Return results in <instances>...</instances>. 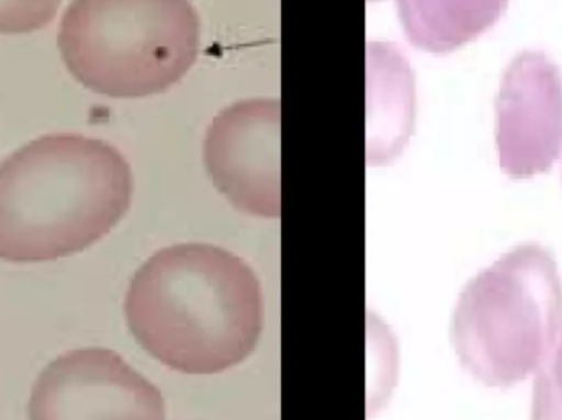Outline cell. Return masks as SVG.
Returning <instances> with one entry per match:
<instances>
[{"label": "cell", "mask_w": 562, "mask_h": 420, "mask_svg": "<svg viewBox=\"0 0 562 420\" xmlns=\"http://www.w3.org/2000/svg\"><path fill=\"white\" fill-rule=\"evenodd\" d=\"M279 99H246L224 109L206 132L204 163L214 186L254 217L281 212Z\"/></svg>", "instance_id": "cell-6"}, {"label": "cell", "mask_w": 562, "mask_h": 420, "mask_svg": "<svg viewBox=\"0 0 562 420\" xmlns=\"http://www.w3.org/2000/svg\"><path fill=\"white\" fill-rule=\"evenodd\" d=\"M61 0H0V33H29L55 19Z\"/></svg>", "instance_id": "cell-10"}, {"label": "cell", "mask_w": 562, "mask_h": 420, "mask_svg": "<svg viewBox=\"0 0 562 420\" xmlns=\"http://www.w3.org/2000/svg\"><path fill=\"white\" fill-rule=\"evenodd\" d=\"M508 0H398L400 16L412 43L448 53L491 29Z\"/></svg>", "instance_id": "cell-8"}, {"label": "cell", "mask_w": 562, "mask_h": 420, "mask_svg": "<svg viewBox=\"0 0 562 420\" xmlns=\"http://www.w3.org/2000/svg\"><path fill=\"white\" fill-rule=\"evenodd\" d=\"M200 43L190 0H72L58 33L69 72L111 98L167 91L190 71Z\"/></svg>", "instance_id": "cell-4"}, {"label": "cell", "mask_w": 562, "mask_h": 420, "mask_svg": "<svg viewBox=\"0 0 562 420\" xmlns=\"http://www.w3.org/2000/svg\"><path fill=\"white\" fill-rule=\"evenodd\" d=\"M134 178L98 138L46 135L0 163V260L43 263L79 253L127 214Z\"/></svg>", "instance_id": "cell-2"}, {"label": "cell", "mask_w": 562, "mask_h": 420, "mask_svg": "<svg viewBox=\"0 0 562 420\" xmlns=\"http://www.w3.org/2000/svg\"><path fill=\"white\" fill-rule=\"evenodd\" d=\"M263 314L252 268L207 243L158 251L125 297L128 329L142 349L188 375H216L243 363L262 336Z\"/></svg>", "instance_id": "cell-1"}, {"label": "cell", "mask_w": 562, "mask_h": 420, "mask_svg": "<svg viewBox=\"0 0 562 420\" xmlns=\"http://www.w3.org/2000/svg\"><path fill=\"white\" fill-rule=\"evenodd\" d=\"M531 420H562V336L535 378Z\"/></svg>", "instance_id": "cell-9"}, {"label": "cell", "mask_w": 562, "mask_h": 420, "mask_svg": "<svg viewBox=\"0 0 562 420\" xmlns=\"http://www.w3.org/2000/svg\"><path fill=\"white\" fill-rule=\"evenodd\" d=\"M562 330V280L550 248L517 245L472 277L452 314L462 368L488 388H512L538 372Z\"/></svg>", "instance_id": "cell-3"}, {"label": "cell", "mask_w": 562, "mask_h": 420, "mask_svg": "<svg viewBox=\"0 0 562 420\" xmlns=\"http://www.w3.org/2000/svg\"><path fill=\"white\" fill-rule=\"evenodd\" d=\"M498 163L515 180L547 173L562 151V75L543 52L508 65L497 95Z\"/></svg>", "instance_id": "cell-7"}, {"label": "cell", "mask_w": 562, "mask_h": 420, "mask_svg": "<svg viewBox=\"0 0 562 420\" xmlns=\"http://www.w3.org/2000/svg\"><path fill=\"white\" fill-rule=\"evenodd\" d=\"M30 420H165L151 385L108 349L72 350L49 363L36 379Z\"/></svg>", "instance_id": "cell-5"}]
</instances>
